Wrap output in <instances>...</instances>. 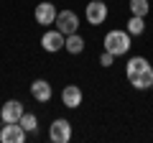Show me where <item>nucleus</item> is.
Segmentation results:
<instances>
[{"instance_id": "obj_9", "label": "nucleus", "mask_w": 153, "mask_h": 143, "mask_svg": "<svg viewBox=\"0 0 153 143\" xmlns=\"http://www.w3.org/2000/svg\"><path fill=\"white\" fill-rule=\"evenodd\" d=\"M84 13H87V21L92 23V26H100V23L107 21V5H105L102 0H92Z\"/></svg>"}, {"instance_id": "obj_5", "label": "nucleus", "mask_w": 153, "mask_h": 143, "mask_svg": "<svg viewBox=\"0 0 153 143\" xmlns=\"http://www.w3.org/2000/svg\"><path fill=\"white\" fill-rule=\"evenodd\" d=\"M23 102L21 100H8V102H3V107H0V120L3 123H18L23 115Z\"/></svg>"}, {"instance_id": "obj_11", "label": "nucleus", "mask_w": 153, "mask_h": 143, "mask_svg": "<svg viewBox=\"0 0 153 143\" xmlns=\"http://www.w3.org/2000/svg\"><path fill=\"white\" fill-rule=\"evenodd\" d=\"M31 95H33L36 102H49L54 89H51V84L46 79H36V82H31Z\"/></svg>"}, {"instance_id": "obj_13", "label": "nucleus", "mask_w": 153, "mask_h": 143, "mask_svg": "<svg viewBox=\"0 0 153 143\" xmlns=\"http://www.w3.org/2000/svg\"><path fill=\"white\" fill-rule=\"evenodd\" d=\"M18 123H21V128H23L26 133H38V118L31 115V112H23Z\"/></svg>"}, {"instance_id": "obj_3", "label": "nucleus", "mask_w": 153, "mask_h": 143, "mask_svg": "<svg viewBox=\"0 0 153 143\" xmlns=\"http://www.w3.org/2000/svg\"><path fill=\"white\" fill-rule=\"evenodd\" d=\"M54 23H56V31H61L64 36H69V33H76V31H79V18H76L74 10H59Z\"/></svg>"}, {"instance_id": "obj_10", "label": "nucleus", "mask_w": 153, "mask_h": 143, "mask_svg": "<svg viewBox=\"0 0 153 143\" xmlns=\"http://www.w3.org/2000/svg\"><path fill=\"white\" fill-rule=\"evenodd\" d=\"M61 102H64L66 107H71V110H76V107L82 105V89L76 87V84H66V87L61 89Z\"/></svg>"}, {"instance_id": "obj_16", "label": "nucleus", "mask_w": 153, "mask_h": 143, "mask_svg": "<svg viewBox=\"0 0 153 143\" xmlns=\"http://www.w3.org/2000/svg\"><path fill=\"white\" fill-rule=\"evenodd\" d=\"M112 61H115V56L110 54V51H105V54L100 56V64H102V66H112Z\"/></svg>"}, {"instance_id": "obj_17", "label": "nucleus", "mask_w": 153, "mask_h": 143, "mask_svg": "<svg viewBox=\"0 0 153 143\" xmlns=\"http://www.w3.org/2000/svg\"><path fill=\"white\" fill-rule=\"evenodd\" d=\"M151 87H153V84H151Z\"/></svg>"}, {"instance_id": "obj_4", "label": "nucleus", "mask_w": 153, "mask_h": 143, "mask_svg": "<svg viewBox=\"0 0 153 143\" xmlns=\"http://www.w3.org/2000/svg\"><path fill=\"white\" fill-rule=\"evenodd\" d=\"M49 138H51V143H66L71 138V123L64 120V118H56L49 125Z\"/></svg>"}, {"instance_id": "obj_15", "label": "nucleus", "mask_w": 153, "mask_h": 143, "mask_svg": "<svg viewBox=\"0 0 153 143\" xmlns=\"http://www.w3.org/2000/svg\"><path fill=\"white\" fill-rule=\"evenodd\" d=\"M148 10H151L148 0H130V13H133V16L146 18V16H148Z\"/></svg>"}, {"instance_id": "obj_8", "label": "nucleus", "mask_w": 153, "mask_h": 143, "mask_svg": "<svg viewBox=\"0 0 153 143\" xmlns=\"http://www.w3.org/2000/svg\"><path fill=\"white\" fill-rule=\"evenodd\" d=\"M64 33L61 31H46L44 36H41V46H44V51H49V54H56L59 49H64Z\"/></svg>"}, {"instance_id": "obj_2", "label": "nucleus", "mask_w": 153, "mask_h": 143, "mask_svg": "<svg viewBox=\"0 0 153 143\" xmlns=\"http://www.w3.org/2000/svg\"><path fill=\"white\" fill-rule=\"evenodd\" d=\"M130 33L128 31H120V28H115V31H110L107 36H105V51H110V54L117 59V56L128 54L130 51Z\"/></svg>"}, {"instance_id": "obj_6", "label": "nucleus", "mask_w": 153, "mask_h": 143, "mask_svg": "<svg viewBox=\"0 0 153 143\" xmlns=\"http://www.w3.org/2000/svg\"><path fill=\"white\" fill-rule=\"evenodd\" d=\"M0 141L3 143H23L26 141V130L21 128V123H5L0 128Z\"/></svg>"}, {"instance_id": "obj_14", "label": "nucleus", "mask_w": 153, "mask_h": 143, "mask_svg": "<svg viewBox=\"0 0 153 143\" xmlns=\"http://www.w3.org/2000/svg\"><path fill=\"white\" fill-rule=\"evenodd\" d=\"M143 31H146V21H143L140 16H130V21H128V33H130V36H140Z\"/></svg>"}, {"instance_id": "obj_1", "label": "nucleus", "mask_w": 153, "mask_h": 143, "mask_svg": "<svg viewBox=\"0 0 153 143\" xmlns=\"http://www.w3.org/2000/svg\"><path fill=\"white\" fill-rule=\"evenodd\" d=\"M125 74H128V82L135 89H148L153 84V69L148 64V59H143V56H133L128 61Z\"/></svg>"}, {"instance_id": "obj_12", "label": "nucleus", "mask_w": 153, "mask_h": 143, "mask_svg": "<svg viewBox=\"0 0 153 143\" xmlns=\"http://www.w3.org/2000/svg\"><path fill=\"white\" fill-rule=\"evenodd\" d=\"M64 49L69 51V54H82V51H84V39L79 36V31L69 33V36L64 39Z\"/></svg>"}, {"instance_id": "obj_7", "label": "nucleus", "mask_w": 153, "mask_h": 143, "mask_svg": "<svg viewBox=\"0 0 153 143\" xmlns=\"http://www.w3.org/2000/svg\"><path fill=\"white\" fill-rule=\"evenodd\" d=\"M33 18H36V23H41V26H51V23L56 21V8H54V3H49V0L38 3L36 10H33Z\"/></svg>"}]
</instances>
